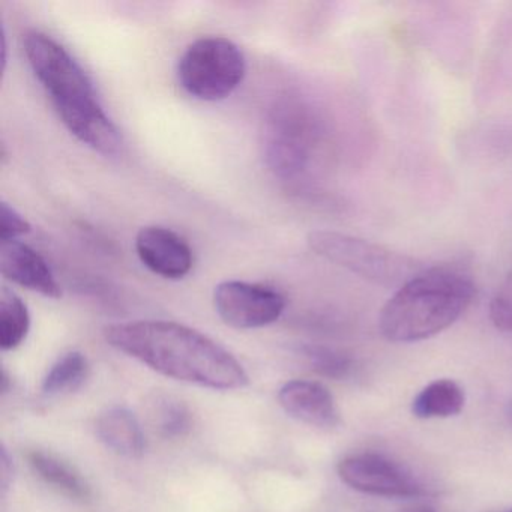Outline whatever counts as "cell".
Instances as JSON below:
<instances>
[{
  "mask_svg": "<svg viewBox=\"0 0 512 512\" xmlns=\"http://www.w3.org/2000/svg\"><path fill=\"white\" fill-rule=\"evenodd\" d=\"M104 338L119 352L163 376L218 391L248 385L241 362L202 332L167 320H134L104 328Z\"/></svg>",
  "mask_w": 512,
  "mask_h": 512,
  "instance_id": "6da1fadb",
  "label": "cell"
},
{
  "mask_svg": "<svg viewBox=\"0 0 512 512\" xmlns=\"http://www.w3.org/2000/svg\"><path fill=\"white\" fill-rule=\"evenodd\" d=\"M23 49L32 73L67 130L98 154L106 157L118 154L121 133L74 56L59 41L41 31L26 32Z\"/></svg>",
  "mask_w": 512,
  "mask_h": 512,
  "instance_id": "7a4b0ae2",
  "label": "cell"
},
{
  "mask_svg": "<svg viewBox=\"0 0 512 512\" xmlns=\"http://www.w3.org/2000/svg\"><path fill=\"white\" fill-rule=\"evenodd\" d=\"M475 298V284L454 269H425L398 287L380 311V332L392 343L427 340L454 325Z\"/></svg>",
  "mask_w": 512,
  "mask_h": 512,
  "instance_id": "3957f363",
  "label": "cell"
},
{
  "mask_svg": "<svg viewBox=\"0 0 512 512\" xmlns=\"http://www.w3.org/2000/svg\"><path fill=\"white\" fill-rule=\"evenodd\" d=\"M322 122L313 107L295 95H283L266 113L262 149L266 166L283 181H298L310 166Z\"/></svg>",
  "mask_w": 512,
  "mask_h": 512,
  "instance_id": "277c9868",
  "label": "cell"
},
{
  "mask_svg": "<svg viewBox=\"0 0 512 512\" xmlns=\"http://www.w3.org/2000/svg\"><path fill=\"white\" fill-rule=\"evenodd\" d=\"M307 242L317 256L380 286L401 287L427 269L413 257L346 233L316 230Z\"/></svg>",
  "mask_w": 512,
  "mask_h": 512,
  "instance_id": "5b68a950",
  "label": "cell"
},
{
  "mask_svg": "<svg viewBox=\"0 0 512 512\" xmlns=\"http://www.w3.org/2000/svg\"><path fill=\"white\" fill-rule=\"evenodd\" d=\"M245 73L244 53L223 37L199 38L187 47L178 64V79L184 91L208 103L230 97Z\"/></svg>",
  "mask_w": 512,
  "mask_h": 512,
  "instance_id": "8992f818",
  "label": "cell"
},
{
  "mask_svg": "<svg viewBox=\"0 0 512 512\" xmlns=\"http://www.w3.org/2000/svg\"><path fill=\"white\" fill-rule=\"evenodd\" d=\"M338 476L344 484L371 496L418 499L431 490L409 469L385 455L364 452L349 455L338 463Z\"/></svg>",
  "mask_w": 512,
  "mask_h": 512,
  "instance_id": "52a82bcc",
  "label": "cell"
},
{
  "mask_svg": "<svg viewBox=\"0 0 512 512\" xmlns=\"http://www.w3.org/2000/svg\"><path fill=\"white\" fill-rule=\"evenodd\" d=\"M218 316L235 329H257L272 325L283 316L286 298L263 284L230 280L214 290Z\"/></svg>",
  "mask_w": 512,
  "mask_h": 512,
  "instance_id": "ba28073f",
  "label": "cell"
},
{
  "mask_svg": "<svg viewBox=\"0 0 512 512\" xmlns=\"http://www.w3.org/2000/svg\"><path fill=\"white\" fill-rule=\"evenodd\" d=\"M136 251L149 271L166 280H181L193 269L190 244L167 227H143L136 236Z\"/></svg>",
  "mask_w": 512,
  "mask_h": 512,
  "instance_id": "9c48e42d",
  "label": "cell"
},
{
  "mask_svg": "<svg viewBox=\"0 0 512 512\" xmlns=\"http://www.w3.org/2000/svg\"><path fill=\"white\" fill-rule=\"evenodd\" d=\"M0 271L11 283L40 293L50 299H59L62 289L47 260L22 241L2 242Z\"/></svg>",
  "mask_w": 512,
  "mask_h": 512,
  "instance_id": "30bf717a",
  "label": "cell"
},
{
  "mask_svg": "<svg viewBox=\"0 0 512 512\" xmlns=\"http://www.w3.org/2000/svg\"><path fill=\"white\" fill-rule=\"evenodd\" d=\"M284 412L304 424L334 428L340 424V413L331 392L313 380H290L278 392Z\"/></svg>",
  "mask_w": 512,
  "mask_h": 512,
  "instance_id": "8fae6325",
  "label": "cell"
},
{
  "mask_svg": "<svg viewBox=\"0 0 512 512\" xmlns=\"http://www.w3.org/2000/svg\"><path fill=\"white\" fill-rule=\"evenodd\" d=\"M97 433L101 442L122 457L139 458L145 454L146 440L136 416L124 407H113L100 416Z\"/></svg>",
  "mask_w": 512,
  "mask_h": 512,
  "instance_id": "7c38bea8",
  "label": "cell"
},
{
  "mask_svg": "<svg viewBox=\"0 0 512 512\" xmlns=\"http://www.w3.org/2000/svg\"><path fill=\"white\" fill-rule=\"evenodd\" d=\"M28 461L41 479L58 488L71 499L80 500V502H88L91 499V487L70 464L43 451L29 452Z\"/></svg>",
  "mask_w": 512,
  "mask_h": 512,
  "instance_id": "4fadbf2b",
  "label": "cell"
},
{
  "mask_svg": "<svg viewBox=\"0 0 512 512\" xmlns=\"http://www.w3.org/2000/svg\"><path fill=\"white\" fill-rule=\"evenodd\" d=\"M463 389L454 380H434L425 386L412 403V412L416 418H451L463 410Z\"/></svg>",
  "mask_w": 512,
  "mask_h": 512,
  "instance_id": "5bb4252c",
  "label": "cell"
},
{
  "mask_svg": "<svg viewBox=\"0 0 512 512\" xmlns=\"http://www.w3.org/2000/svg\"><path fill=\"white\" fill-rule=\"evenodd\" d=\"M31 329V314L25 301L4 287L0 295V347L14 350L26 340Z\"/></svg>",
  "mask_w": 512,
  "mask_h": 512,
  "instance_id": "9a60e30c",
  "label": "cell"
},
{
  "mask_svg": "<svg viewBox=\"0 0 512 512\" xmlns=\"http://www.w3.org/2000/svg\"><path fill=\"white\" fill-rule=\"evenodd\" d=\"M89 376L88 359L83 353H67L59 359L43 382V391L49 395L70 394L77 391Z\"/></svg>",
  "mask_w": 512,
  "mask_h": 512,
  "instance_id": "2e32d148",
  "label": "cell"
},
{
  "mask_svg": "<svg viewBox=\"0 0 512 512\" xmlns=\"http://www.w3.org/2000/svg\"><path fill=\"white\" fill-rule=\"evenodd\" d=\"M305 358L320 376L343 380L352 374L355 362L346 353L323 346H305Z\"/></svg>",
  "mask_w": 512,
  "mask_h": 512,
  "instance_id": "e0dca14e",
  "label": "cell"
},
{
  "mask_svg": "<svg viewBox=\"0 0 512 512\" xmlns=\"http://www.w3.org/2000/svg\"><path fill=\"white\" fill-rule=\"evenodd\" d=\"M158 428L166 437H184L193 425L190 410L176 400H163L157 410Z\"/></svg>",
  "mask_w": 512,
  "mask_h": 512,
  "instance_id": "ac0fdd59",
  "label": "cell"
},
{
  "mask_svg": "<svg viewBox=\"0 0 512 512\" xmlns=\"http://www.w3.org/2000/svg\"><path fill=\"white\" fill-rule=\"evenodd\" d=\"M490 320L499 331L512 332V268L491 299Z\"/></svg>",
  "mask_w": 512,
  "mask_h": 512,
  "instance_id": "d6986e66",
  "label": "cell"
},
{
  "mask_svg": "<svg viewBox=\"0 0 512 512\" xmlns=\"http://www.w3.org/2000/svg\"><path fill=\"white\" fill-rule=\"evenodd\" d=\"M31 232V224L13 206L2 202L0 206V239L2 242L19 241Z\"/></svg>",
  "mask_w": 512,
  "mask_h": 512,
  "instance_id": "ffe728a7",
  "label": "cell"
},
{
  "mask_svg": "<svg viewBox=\"0 0 512 512\" xmlns=\"http://www.w3.org/2000/svg\"><path fill=\"white\" fill-rule=\"evenodd\" d=\"M10 460H8L7 449H2V457H0V473H2V490H7L8 484H10V476L13 472H10Z\"/></svg>",
  "mask_w": 512,
  "mask_h": 512,
  "instance_id": "44dd1931",
  "label": "cell"
},
{
  "mask_svg": "<svg viewBox=\"0 0 512 512\" xmlns=\"http://www.w3.org/2000/svg\"><path fill=\"white\" fill-rule=\"evenodd\" d=\"M506 419H508L509 425L512 427V401H509L508 406H506Z\"/></svg>",
  "mask_w": 512,
  "mask_h": 512,
  "instance_id": "7402d4cb",
  "label": "cell"
},
{
  "mask_svg": "<svg viewBox=\"0 0 512 512\" xmlns=\"http://www.w3.org/2000/svg\"><path fill=\"white\" fill-rule=\"evenodd\" d=\"M413 512H434V511H431V509L424 508V509H416V511H413Z\"/></svg>",
  "mask_w": 512,
  "mask_h": 512,
  "instance_id": "603a6c76",
  "label": "cell"
},
{
  "mask_svg": "<svg viewBox=\"0 0 512 512\" xmlns=\"http://www.w3.org/2000/svg\"><path fill=\"white\" fill-rule=\"evenodd\" d=\"M506 512H512V509H509V511H506Z\"/></svg>",
  "mask_w": 512,
  "mask_h": 512,
  "instance_id": "cb8c5ba5",
  "label": "cell"
}]
</instances>
